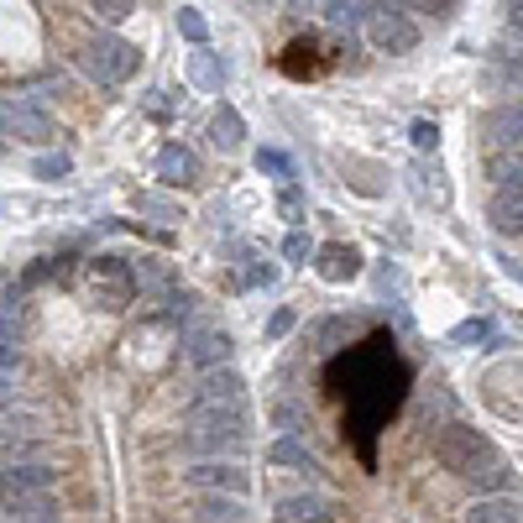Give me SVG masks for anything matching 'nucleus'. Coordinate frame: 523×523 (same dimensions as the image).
I'll return each mask as SVG.
<instances>
[{"instance_id":"f257e3e1","label":"nucleus","mask_w":523,"mask_h":523,"mask_svg":"<svg viewBox=\"0 0 523 523\" xmlns=\"http://www.w3.org/2000/svg\"><path fill=\"white\" fill-rule=\"evenodd\" d=\"M435 461L445 471H456L461 482L466 476H476L487 461H497V450L492 440L482 435V429H471V424H440V435H435Z\"/></svg>"},{"instance_id":"f03ea898","label":"nucleus","mask_w":523,"mask_h":523,"mask_svg":"<svg viewBox=\"0 0 523 523\" xmlns=\"http://www.w3.org/2000/svg\"><path fill=\"white\" fill-rule=\"evenodd\" d=\"M136 63H142V53H136L126 37H110V32H95L79 48V68L95 84H121V79H131Z\"/></svg>"},{"instance_id":"7ed1b4c3","label":"nucleus","mask_w":523,"mask_h":523,"mask_svg":"<svg viewBox=\"0 0 523 523\" xmlns=\"http://www.w3.org/2000/svg\"><path fill=\"white\" fill-rule=\"evenodd\" d=\"M367 42H372V53L403 58V53L419 48V21L408 16L398 0H377V6L367 11Z\"/></svg>"},{"instance_id":"20e7f679","label":"nucleus","mask_w":523,"mask_h":523,"mask_svg":"<svg viewBox=\"0 0 523 523\" xmlns=\"http://www.w3.org/2000/svg\"><path fill=\"white\" fill-rule=\"evenodd\" d=\"M231 351H236V340H231V330H225V325H210V320L184 325V356L194 361L199 372L225 367V361H231Z\"/></svg>"},{"instance_id":"39448f33","label":"nucleus","mask_w":523,"mask_h":523,"mask_svg":"<svg viewBox=\"0 0 523 523\" xmlns=\"http://www.w3.org/2000/svg\"><path fill=\"white\" fill-rule=\"evenodd\" d=\"M53 487V466H42V461H16L0 471V508H16V503H27V497H42Z\"/></svg>"},{"instance_id":"423d86ee","label":"nucleus","mask_w":523,"mask_h":523,"mask_svg":"<svg viewBox=\"0 0 523 523\" xmlns=\"http://www.w3.org/2000/svg\"><path fill=\"white\" fill-rule=\"evenodd\" d=\"M482 142L487 152L497 147H523V100H497L482 116Z\"/></svg>"},{"instance_id":"0eeeda50","label":"nucleus","mask_w":523,"mask_h":523,"mask_svg":"<svg viewBox=\"0 0 523 523\" xmlns=\"http://www.w3.org/2000/svg\"><path fill=\"white\" fill-rule=\"evenodd\" d=\"M189 476V487L199 492H231V497H246V487H252V476H246L236 461H199L184 471Z\"/></svg>"},{"instance_id":"6e6552de","label":"nucleus","mask_w":523,"mask_h":523,"mask_svg":"<svg viewBox=\"0 0 523 523\" xmlns=\"http://www.w3.org/2000/svg\"><path fill=\"white\" fill-rule=\"evenodd\" d=\"M482 84H487V95L523 100V53H513V48H497V53L487 58V74H482Z\"/></svg>"},{"instance_id":"1a4fd4ad","label":"nucleus","mask_w":523,"mask_h":523,"mask_svg":"<svg viewBox=\"0 0 523 523\" xmlns=\"http://www.w3.org/2000/svg\"><path fill=\"white\" fill-rule=\"evenodd\" d=\"M314 272H320L325 283H351V278H361V252H356V246L330 241V246L314 252Z\"/></svg>"},{"instance_id":"9d476101","label":"nucleus","mask_w":523,"mask_h":523,"mask_svg":"<svg viewBox=\"0 0 523 523\" xmlns=\"http://www.w3.org/2000/svg\"><path fill=\"white\" fill-rule=\"evenodd\" d=\"M199 403H246V377L225 361L199 377Z\"/></svg>"},{"instance_id":"9b49d317","label":"nucleus","mask_w":523,"mask_h":523,"mask_svg":"<svg viewBox=\"0 0 523 523\" xmlns=\"http://www.w3.org/2000/svg\"><path fill=\"white\" fill-rule=\"evenodd\" d=\"M6 136H16V142H53V116L37 105H6Z\"/></svg>"},{"instance_id":"f8f14e48","label":"nucleus","mask_w":523,"mask_h":523,"mask_svg":"<svg viewBox=\"0 0 523 523\" xmlns=\"http://www.w3.org/2000/svg\"><path fill=\"white\" fill-rule=\"evenodd\" d=\"M487 220L497 236H523V189H492Z\"/></svg>"},{"instance_id":"ddd939ff","label":"nucleus","mask_w":523,"mask_h":523,"mask_svg":"<svg viewBox=\"0 0 523 523\" xmlns=\"http://www.w3.org/2000/svg\"><path fill=\"white\" fill-rule=\"evenodd\" d=\"M278 523H325L330 518V503L320 492H293V497H278V508H272Z\"/></svg>"},{"instance_id":"4468645a","label":"nucleus","mask_w":523,"mask_h":523,"mask_svg":"<svg viewBox=\"0 0 523 523\" xmlns=\"http://www.w3.org/2000/svg\"><path fill=\"white\" fill-rule=\"evenodd\" d=\"M194 518L199 523H252V508H246L241 497H231V492H204L194 503Z\"/></svg>"},{"instance_id":"2eb2a0df","label":"nucleus","mask_w":523,"mask_h":523,"mask_svg":"<svg viewBox=\"0 0 523 523\" xmlns=\"http://www.w3.org/2000/svg\"><path fill=\"white\" fill-rule=\"evenodd\" d=\"M487 178H492V189H523V147L487 152Z\"/></svg>"},{"instance_id":"dca6fc26","label":"nucleus","mask_w":523,"mask_h":523,"mask_svg":"<svg viewBox=\"0 0 523 523\" xmlns=\"http://www.w3.org/2000/svg\"><path fill=\"white\" fill-rule=\"evenodd\" d=\"M194 173H199V163H194V152L189 147H163V152H157V178H163V184H194Z\"/></svg>"},{"instance_id":"f3484780","label":"nucleus","mask_w":523,"mask_h":523,"mask_svg":"<svg viewBox=\"0 0 523 523\" xmlns=\"http://www.w3.org/2000/svg\"><path fill=\"white\" fill-rule=\"evenodd\" d=\"M267 466H293V471H320V461H314V450L299 440V435H283L267 445Z\"/></svg>"},{"instance_id":"a211bd4d","label":"nucleus","mask_w":523,"mask_h":523,"mask_svg":"<svg viewBox=\"0 0 523 523\" xmlns=\"http://www.w3.org/2000/svg\"><path fill=\"white\" fill-rule=\"evenodd\" d=\"M320 16L330 21L335 32H356V27H367V0H320Z\"/></svg>"},{"instance_id":"6ab92c4d","label":"nucleus","mask_w":523,"mask_h":523,"mask_svg":"<svg viewBox=\"0 0 523 523\" xmlns=\"http://www.w3.org/2000/svg\"><path fill=\"white\" fill-rule=\"evenodd\" d=\"M210 142L220 147V152H236L241 142H246V126H241V116L231 105H220L215 116H210Z\"/></svg>"},{"instance_id":"aec40b11","label":"nucleus","mask_w":523,"mask_h":523,"mask_svg":"<svg viewBox=\"0 0 523 523\" xmlns=\"http://www.w3.org/2000/svg\"><path fill=\"white\" fill-rule=\"evenodd\" d=\"M466 523H523L518 492H513V497H487V503H476V508L466 513Z\"/></svg>"},{"instance_id":"412c9836","label":"nucleus","mask_w":523,"mask_h":523,"mask_svg":"<svg viewBox=\"0 0 523 523\" xmlns=\"http://www.w3.org/2000/svg\"><path fill=\"white\" fill-rule=\"evenodd\" d=\"M6 523H58V503H53L48 492H42V497H27V503L6 508Z\"/></svg>"},{"instance_id":"4be33fe9","label":"nucleus","mask_w":523,"mask_h":523,"mask_svg":"<svg viewBox=\"0 0 523 523\" xmlns=\"http://www.w3.org/2000/svg\"><path fill=\"white\" fill-rule=\"evenodd\" d=\"M189 79H194L199 89H210V95H220V84H225V63H215L210 53L199 48V53L189 58Z\"/></svg>"},{"instance_id":"5701e85b","label":"nucleus","mask_w":523,"mask_h":523,"mask_svg":"<svg viewBox=\"0 0 523 523\" xmlns=\"http://www.w3.org/2000/svg\"><path fill=\"white\" fill-rule=\"evenodd\" d=\"M314 252H320V246H314V241H309V236L299 231V225H293V231L283 236V257H288V262H299V267H304V262H309Z\"/></svg>"},{"instance_id":"b1692460","label":"nucleus","mask_w":523,"mask_h":523,"mask_svg":"<svg viewBox=\"0 0 523 523\" xmlns=\"http://www.w3.org/2000/svg\"><path fill=\"white\" fill-rule=\"evenodd\" d=\"M178 32H184L194 48H204V37H210V27H204V16L194 6H178Z\"/></svg>"},{"instance_id":"393cba45","label":"nucleus","mask_w":523,"mask_h":523,"mask_svg":"<svg viewBox=\"0 0 523 523\" xmlns=\"http://www.w3.org/2000/svg\"><path fill=\"white\" fill-rule=\"evenodd\" d=\"M278 210H283V215H288L293 225H299V220H304V189H299V184H293V178H288V184L278 189Z\"/></svg>"},{"instance_id":"a878e982","label":"nucleus","mask_w":523,"mask_h":523,"mask_svg":"<svg viewBox=\"0 0 523 523\" xmlns=\"http://www.w3.org/2000/svg\"><path fill=\"white\" fill-rule=\"evenodd\" d=\"M89 11H95L100 21H110V27H116V21H126V16L136 11V0H89Z\"/></svg>"},{"instance_id":"bb28decb","label":"nucleus","mask_w":523,"mask_h":523,"mask_svg":"<svg viewBox=\"0 0 523 523\" xmlns=\"http://www.w3.org/2000/svg\"><path fill=\"white\" fill-rule=\"evenodd\" d=\"M461 0H408V11H424V16H435V21H450L456 16Z\"/></svg>"},{"instance_id":"cd10ccee","label":"nucleus","mask_w":523,"mask_h":523,"mask_svg":"<svg viewBox=\"0 0 523 523\" xmlns=\"http://www.w3.org/2000/svg\"><path fill=\"white\" fill-rule=\"evenodd\" d=\"M257 168H262V173H278L283 184H288V178H293V163H288L283 152H272V147H267V152H257Z\"/></svg>"},{"instance_id":"c85d7f7f","label":"nucleus","mask_w":523,"mask_h":523,"mask_svg":"<svg viewBox=\"0 0 523 523\" xmlns=\"http://www.w3.org/2000/svg\"><path fill=\"white\" fill-rule=\"evenodd\" d=\"M482 340H492V325L487 320H466L456 330V346H482Z\"/></svg>"},{"instance_id":"c756f323","label":"nucleus","mask_w":523,"mask_h":523,"mask_svg":"<svg viewBox=\"0 0 523 523\" xmlns=\"http://www.w3.org/2000/svg\"><path fill=\"white\" fill-rule=\"evenodd\" d=\"M267 283H278V267H272V262H246V288H267Z\"/></svg>"},{"instance_id":"7c9ffc66","label":"nucleus","mask_w":523,"mask_h":523,"mask_svg":"<svg viewBox=\"0 0 523 523\" xmlns=\"http://www.w3.org/2000/svg\"><path fill=\"white\" fill-rule=\"evenodd\" d=\"M293 325H299V309H293V304H283V309H278V314H272V320H267V335H272V340H283Z\"/></svg>"},{"instance_id":"2f4dec72","label":"nucleus","mask_w":523,"mask_h":523,"mask_svg":"<svg viewBox=\"0 0 523 523\" xmlns=\"http://www.w3.org/2000/svg\"><path fill=\"white\" fill-rule=\"evenodd\" d=\"M408 136H414L419 152H435V147H440V126H435V121H414V131H408Z\"/></svg>"},{"instance_id":"473e14b6","label":"nucleus","mask_w":523,"mask_h":523,"mask_svg":"<svg viewBox=\"0 0 523 523\" xmlns=\"http://www.w3.org/2000/svg\"><path fill=\"white\" fill-rule=\"evenodd\" d=\"M403 288V278H398V267L393 262H382L377 267V293H382V299H393V293Z\"/></svg>"},{"instance_id":"72a5a7b5","label":"nucleus","mask_w":523,"mask_h":523,"mask_svg":"<svg viewBox=\"0 0 523 523\" xmlns=\"http://www.w3.org/2000/svg\"><path fill=\"white\" fill-rule=\"evenodd\" d=\"M68 168H74V163H68L63 152H53V157H37V178H63Z\"/></svg>"},{"instance_id":"f704fd0d","label":"nucleus","mask_w":523,"mask_h":523,"mask_svg":"<svg viewBox=\"0 0 523 523\" xmlns=\"http://www.w3.org/2000/svg\"><path fill=\"white\" fill-rule=\"evenodd\" d=\"M21 367V340H0V372H16Z\"/></svg>"},{"instance_id":"c9c22d12","label":"nucleus","mask_w":523,"mask_h":523,"mask_svg":"<svg viewBox=\"0 0 523 523\" xmlns=\"http://www.w3.org/2000/svg\"><path fill=\"white\" fill-rule=\"evenodd\" d=\"M503 6H508V32L523 42V0H503Z\"/></svg>"},{"instance_id":"e433bc0d","label":"nucleus","mask_w":523,"mask_h":523,"mask_svg":"<svg viewBox=\"0 0 523 523\" xmlns=\"http://www.w3.org/2000/svg\"><path fill=\"white\" fill-rule=\"evenodd\" d=\"M16 403V372H0V408Z\"/></svg>"},{"instance_id":"4c0bfd02","label":"nucleus","mask_w":523,"mask_h":523,"mask_svg":"<svg viewBox=\"0 0 523 523\" xmlns=\"http://www.w3.org/2000/svg\"><path fill=\"white\" fill-rule=\"evenodd\" d=\"M0 136H6V105H0Z\"/></svg>"}]
</instances>
